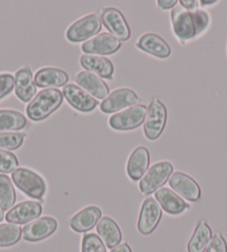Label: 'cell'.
<instances>
[{"instance_id": "9c48e42d", "label": "cell", "mask_w": 227, "mask_h": 252, "mask_svg": "<svg viewBox=\"0 0 227 252\" xmlns=\"http://www.w3.org/2000/svg\"><path fill=\"white\" fill-rule=\"evenodd\" d=\"M102 24L119 41H126L130 38V28L124 15L116 8H105L100 15Z\"/></svg>"}, {"instance_id": "d590c367", "label": "cell", "mask_w": 227, "mask_h": 252, "mask_svg": "<svg viewBox=\"0 0 227 252\" xmlns=\"http://www.w3.org/2000/svg\"><path fill=\"white\" fill-rule=\"evenodd\" d=\"M157 6H158L160 9H164V10H167L170 9V8H174L175 6H177V1L176 0H158L157 1Z\"/></svg>"}, {"instance_id": "6da1fadb", "label": "cell", "mask_w": 227, "mask_h": 252, "mask_svg": "<svg viewBox=\"0 0 227 252\" xmlns=\"http://www.w3.org/2000/svg\"><path fill=\"white\" fill-rule=\"evenodd\" d=\"M63 93L56 88L43 89L36 94L27 106V116L33 121H42L62 106Z\"/></svg>"}, {"instance_id": "836d02e7", "label": "cell", "mask_w": 227, "mask_h": 252, "mask_svg": "<svg viewBox=\"0 0 227 252\" xmlns=\"http://www.w3.org/2000/svg\"><path fill=\"white\" fill-rule=\"evenodd\" d=\"M206 252H227V243L221 233L212 237V240L206 249Z\"/></svg>"}, {"instance_id": "cb8c5ba5", "label": "cell", "mask_w": 227, "mask_h": 252, "mask_svg": "<svg viewBox=\"0 0 227 252\" xmlns=\"http://www.w3.org/2000/svg\"><path fill=\"white\" fill-rule=\"evenodd\" d=\"M68 82V75L64 70L57 68H42L35 75V84L39 88H52L62 87Z\"/></svg>"}, {"instance_id": "4316f807", "label": "cell", "mask_w": 227, "mask_h": 252, "mask_svg": "<svg viewBox=\"0 0 227 252\" xmlns=\"http://www.w3.org/2000/svg\"><path fill=\"white\" fill-rule=\"evenodd\" d=\"M16 202V192L11 179L6 175H0V209L10 210Z\"/></svg>"}, {"instance_id": "603a6c76", "label": "cell", "mask_w": 227, "mask_h": 252, "mask_svg": "<svg viewBox=\"0 0 227 252\" xmlns=\"http://www.w3.org/2000/svg\"><path fill=\"white\" fill-rule=\"evenodd\" d=\"M96 229H97L99 238L103 239L105 246L109 248V249H114L115 247L120 245L123 234H121L118 224L112 218L104 217V218L99 220Z\"/></svg>"}, {"instance_id": "277c9868", "label": "cell", "mask_w": 227, "mask_h": 252, "mask_svg": "<svg viewBox=\"0 0 227 252\" xmlns=\"http://www.w3.org/2000/svg\"><path fill=\"white\" fill-rule=\"evenodd\" d=\"M166 121H167V110L164 103L158 99H154L147 109V115L144 121V133L150 140H156L163 133Z\"/></svg>"}, {"instance_id": "ba28073f", "label": "cell", "mask_w": 227, "mask_h": 252, "mask_svg": "<svg viewBox=\"0 0 227 252\" xmlns=\"http://www.w3.org/2000/svg\"><path fill=\"white\" fill-rule=\"evenodd\" d=\"M161 208L156 199L148 197L144 200L139 218L137 222V229L144 236H148L155 231L157 225L161 219Z\"/></svg>"}, {"instance_id": "e575fe53", "label": "cell", "mask_w": 227, "mask_h": 252, "mask_svg": "<svg viewBox=\"0 0 227 252\" xmlns=\"http://www.w3.org/2000/svg\"><path fill=\"white\" fill-rule=\"evenodd\" d=\"M180 5L186 10L195 11V10H197L198 1L197 0H181Z\"/></svg>"}, {"instance_id": "e0dca14e", "label": "cell", "mask_w": 227, "mask_h": 252, "mask_svg": "<svg viewBox=\"0 0 227 252\" xmlns=\"http://www.w3.org/2000/svg\"><path fill=\"white\" fill-rule=\"evenodd\" d=\"M15 93L17 98L23 102H30L36 97V84L29 67L21 68L16 72Z\"/></svg>"}, {"instance_id": "1f68e13d", "label": "cell", "mask_w": 227, "mask_h": 252, "mask_svg": "<svg viewBox=\"0 0 227 252\" xmlns=\"http://www.w3.org/2000/svg\"><path fill=\"white\" fill-rule=\"evenodd\" d=\"M193 18L196 28V36H199L207 29L209 25V16L206 11L203 10H195L193 11Z\"/></svg>"}, {"instance_id": "f35d334b", "label": "cell", "mask_w": 227, "mask_h": 252, "mask_svg": "<svg viewBox=\"0 0 227 252\" xmlns=\"http://www.w3.org/2000/svg\"><path fill=\"white\" fill-rule=\"evenodd\" d=\"M3 218H5V215H3V211L0 209V221H2Z\"/></svg>"}, {"instance_id": "30bf717a", "label": "cell", "mask_w": 227, "mask_h": 252, "mask_svg": "<svg viewBox=\"0 0 227 252\" xmlns=\"http://www.w3.org/2000/svg\"><path fill=\"white\" fill-rule=\"evenodd\" d=\"M169 186L181 198L189 201H198L202 195L199 185L193 178L183 172H174L169 178Z\"/></svg>"}, {"instance_id": "d6986e66", "label": "cell", "mask_w": 227, "mask_h": 252, "mask_svg": "<svg viewBox=\"0 0 227 252\" xmlns=\"http://www.w3.org/2000/svg\"><path fill=\"white\" fill-rule=\"evenodd\" d=\"M76 82L86 93L94 95L96 99H106L109 95V88L103 79L88 71H81L75 78Z\"/></svg>"}, {"instance_id": "83f0119b", "label": "cell", "mask_w": 227, "mask_h": 252, "mask_svg": "<svg viewBox=\"0 0 227 252\" xmlns=\"http://www.w3.org/2000/svg\"><path fill=\"white\" fill-rule=\"evenodd\" d=\"M23 230L17 224H0V248L11 247L20 240Z\"/></svg>"}, {"instance_id": "5b68a950", "label": "cell", "mask_w": 227, "mask_h": 252, "mask_svg": "<svg viewBox=\"0 0 227 252\" xmlns=\"http://www.w3.org/2000/svg\"><path fill=\"white\" fill-rule=\"evenodd\" d=\"M147 115V108L144 105H135L121 112L113 115L109 119V126L114 130L128 131L138 128L144 124Z\"/></svg>"}, {"instance_id": "d4e9b609", "label": "cell", "mask_w": 227, "mask_h": 252, "mask_svg": "<svg viewBox=\"0 0 227 252\" xmlns=\"http://www.w3.org/2000/svg\"><path fill=\"white\" fill-rule=\"evenodd\" d=\"M212 229L205 220H200L196 225L193 236L187 245L189 252H205L212 240Z\"/></svg>"}, {"instance_id": "9a60e30c", "label": "cell", "mask_w": 227, "mask_h": 252, "mask_svg": "<svg viewBox=\"0 0 227 252\" xmlns=\"http://www.w3.org/2000/svg\"><path fill=\"white\" fill-rule=\"evenodd\" d=\"M42 212V206L37 201H24L7 212L6 220L12 224H25L37 219Z\"/></svg>"}, {"instance_id": "4dcf8cb0", "label": "cell", "mask_w": 227, "mask_h": 252, "mask_svg": "<svg viewBox=\"0 0 227 252\" xmlns=\"http://www.w3.org/2000/svg\"><path fill=\"white\" fill-rule=\"evenodd\" d=\"M19 162L14 154L0 149V172L10 173L18 169Z\"/></svg>"}, {"instance_id": "8d00e7d4", "label": "cell", "mask_w": 227, "mask_h": 252, "mask_svg": "<svg viewBox=\"0 0 227 252\" xmlns=\"http://www.w3.org/2000/svg\"><path fill=\"white\" fill-rule=\"evenodd\" d=\"M111 252H133V251H132V248L129 247L128 243L124 242V243H120V245L114 248V249H112Z\"/></svg>"}, {"instance_id": "ac0fdd59", "label": "cell", "mask_w": 227, "mask_h": 252, "mask_svg": "<svg viewBox=\"0 0 227 252\" xmlns=\"http://www.w3.org/2000/svg\"><path fill=\"white\" fill-rule=\"evenodd\" d=\"M137 48L145 53L155 56L157 58H168L172 50L167 42L156 33H146L138 39Z\"/></svg>"}, {"instance_id": "8fae6325", "label": "cell", "mask_w": 227, "mask_h": 252, "mask_svg": "<svg viewBox=\"0 0 227 252\" xmlns=\"http://www.w3.org/2000/svg\"><path fill=\"white\" fill-rule=\"evenodd\" d=\"M139 98L135 91L128 88L117 89L108 95L100 103V110L105 114H113L127 107H133L138 103Z\"/></svg>"}, {"instance_id": "4fadbf2b", "label": "cell", "mask_w": 227, "mask_h": 252, "mask_svg": "<svg viewBox=\"0 0 227 252\" xmlns=\"http://www.w3.org/2000/svg\"><path fill=\"white\" fill-rule=\"evenodd\" d=\"M63 95L73 108L81 112H90L98 106L97 99L88 94L79 86L69 84L64 87Z\"/></svg>"}, {"instance_id": "7a4b0ae2", "label": "cell", "mask_w": 227, "mask_h": 252, "mask_svg": "<svg viewBox=\"0 0 227 252\" xmlns=\"http://www.w3.org/2000/svg\"><path fill=\"white\" fill-rule=\"evenodd\" d=\"M11 179L17 188L34 199H42L47 191L46 181L41 176L27 168H18L12 172Z\"/></svg>"}, {"instance_id": "7c38bea8", "label": "cell", "mask_w": 227, "mask_h": 252, "mask_svg": "<svg viewBox=\"0 0 227 252\" xmlns=\"http://www.w3.org/2000/svg\"><path fill=\"white\" fill-rule=\"evenodd\" d=\"M121 47V41L111 33H100L81 46V49L87 55H113L117 53Z\"/></svg>"}, {"instance_id": "ffe728a7", "label": "cell", "mask_w": 227, "mask_h": 252, "mask_svg": "<svg viewBox=\"0 0 227 252\" xmlns=\"http://www.w3.org/2000/svg\"><path fill=\"white\" fill-rule=\"evenodd\" d=\"M151 155L145 147H138L130 155L127 162V175L134 181L141 180L148 170Z\"/></svg>"}, {"instance_id": "44dd1931", "label": "cell", "mask_w": 227, "mask_h": 252, "mask_svg": "<svg viewBox=\"0 0 227 252\" xmlns=\"http://www.w3.org/2000/svg\"><path fill=\"white\" fill-rule=\"evenodd\" d=\"M100 218L102 210L96 206H90L74 216L69 221V225L76 232H87L95 227Z\"/></svg>"}, {"instance_id": "7402d4cb", "label": "cell", "mask_w": 227, "mask_h": 252, "mask_svg": "<svg viewBox=\"0 0 227 252\" xmlns=\"http://www.w3.org/2000/svg\"><path fill=\"white\" fill-rule=\"evenodd\" d=\"M80 64L88 72H94V75L105 78V79H112L114 70H115L111 60L95 55L81 56Z\"/></svg>"}, {"instance_id": "3957f363", "label": "cell", "mask_w": 227, "mask_h": 252, "mask_svg": "<svg viewBox=\"0 0 227 252\" xmlns=\"http://www.w3.org/2000/svg\"><path fill=\"white\" fill-rule=\"evenodd\" d=\"M173 164L168 161H160L151 166L139 181V189L142 193L151 194L156 192L169 180L170 176L173 175Z\"/></svg>"}, {"instance_id": "484cf974", "label": "cell", "mask_w": 227, "mask_h": 252, "mask_svg": "<svg viewBox=\"0 0 227 252\" xmlns=\"http://www.w3.org/2000/svg\"><path fill=\"white\" fill-rule=\"evenodd\" d=\"M27 126V119L16 110L0 109V132H16Z\"/></svg>"}, {"instance_id": "2e32d148", "label": "cell", "mask_w": 227, "mask_h": 252, "mask_svg": "<svg viewBox=\"0 0 227 252\" xmlns=\"http://www.w3.org/2000/svg\"><path fill=\"white\" fill-rule=\"evenodd\" d=\"M155 198L161 209L169 215L177 216L189 209V205H187L184 199L181 198L173 190L167 188H160L157 190L155 192Z\"/></svg>"}, {"instance_id": "f1b7e54d", "label": "cell", "mask_w": 227, "mask_h": 252, "mask_svg": "<svg viewBox=\"0 0 227 252\" xmlns=\"http://www.w3.org/2000/svg\"><path fill=\"white\" fill-rule=\"evenodd\" d=\"M26 138L24 132H0V149L17 150Z\"/></svg>"}, {"instance_id": "8992f818", "label": "cell", "mask_w": 227, "mask_h": 252, "mask_svg": "<svg viewBox=\"0 0 227 252\" xmlns=\"http://www.w3.org/2000/svg\"><path fill=\"white\" fill-rule=\"evenodd\" d=\"M170 19H172L174 33L182 43H185L197 37L196 36L193 11L184 9L181 5L175 6L173 8L172 14H170Z\"/></svg>"}, {"instance_id": "5bb4252c", "label": "cell", "mask_w": 227, "mask_h": 252, "mask_svg": "<svg viewBox=\"0 0 227 252\" xmlns=\"http://www.w3.org/2000/svg\"><path fill=\"white\" fill-rule=\"evenodd\" d=\"M58 223L51 217H42L26 224L23 229V237L26 241L37 242L50 237L56 231Z\"/></svg>"}, {"instance_id": "d6a6232c", "label": "cell", "mask_w": 227, "mask_h": 252, "mask_svg": "<svg viewBox=\"0 0 227 252\" xmlns=\"http://www.w3.org/2000/svg\"><path fill=\"white\" fill-rule=\"evenodd\" d=\"M15 88V77L10 73H0V100L9 94Z\"/></svg>"}, {"instance_id": "74e56055", "label": "cell", "mask_w": 227, "mask_h": 252, "mask_svg": "<svg viewBox=\"0 0 227 252\" xmlns=\"http://www.w3.org/2000/svg\"><path fill=\"white\" fill-rule=\"evenodd\" d=\"M217 3L216 0H213V1H200V5L203 6H212V5H215Z\"/></svg>"}, {"instance_id": "f546056e", "label": "cell", "mask_w": 227, "mask_h": 252, "mask_svg": "<svg viewBox=\"0 0 227 252\" xmlns=\"http://www.w3.org/2000/svg\"><path fill=\"white\" fill-rule=\"evenodd\" d=\"M81 252H106V247L96 233H87L82 238Z\"/></svg>"}, {"instance_id": "52a82bcc", "label": "cell", "mask_w": 227, "mask_h": 252, "mask_svg": "<svg viewBox=\"0 0 227 252\" xmlns=\"http://www.w3.org/2000/svg\"><path fill=\"white\" fill-rule=\"evenodd\" d=\"M102 29V20L96 14H90L74 23L67 29L66 38L71 42L88 41V39L96 36Z\"/></svg>"}]
</instances>
